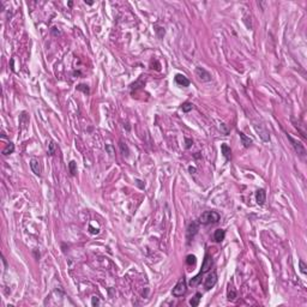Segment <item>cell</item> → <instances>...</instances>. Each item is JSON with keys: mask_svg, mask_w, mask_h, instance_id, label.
Returning <instances> with one entry per match:
<instances>
[{"mask_svg": "<svg viewBox=\"0 0 307 307\" xmlns=\"http://www.w3.org/2000/svg\"><path fill=\"white\" fill-rule=\"evenodd\" d=\"M212 265H214V260H212V258H211L209 254H206V255H205V258H204L203 264H202L200 272H202V274H206V272H209V271L211 270Z\"/></svg>", "mask_w": 307, "mask_h": 307, "instance_id": "cell-5", "label": "cell"}, {"mask_svg": "<svg viewBox=\"0 0 307 307\" xmlns=\"http://www.w3.org/2000/svg\"><path fill=\"white\" fill-rule=\"evenodd\" d=\"M55 154V145H54V143L53 142H51L49 143V155H54Z\"/></svg>", "mask_w": 307, "mask_h": 307, "instance_id": "cell-26", "label": "cell"}, {"mask_svg": "<svg viewBox=\"0 0 307 307\" xmlns=\"http://www.w3.org/2000/svg\"><path fill=\"white\" fill-rule=\"evenodd\" d=\"M68 168H70V173H71V175H76L77 169H76V162H74V161H71V162L68 163Z\"/></svg>", "mask_w": 307, "mask_h": 307, "instance_id": "cell-21", "label": "cell"}, {"mask_svg": "<svg viewBox=\"0 0 307 307\" xmlns=\"http://www.w3.org/2000/svg\"><path fill=\"white\" fill-rule=\"evenodd\" d=\"M200 297H202V294H200V293H197V294L190 300V305H191L192 307H197V306L199 305V302H200Z\"/></svg>", "mask_w": 307, "mask_h": 307, "instance_id": "cell-15", "label": "cell"}, {"mask_svg": "<svg viewBox=\"0 0 307 307\" xmlns=\"http://www.w3.org/2000/svg\"><path fill=\"white\" fill-rule=\"evenodd\" d=\"M255 200L259 205H264L267 202V192L264 188H259L255 192Z\"/></svg>", "mask_w": 307, "mask_h": 307, "instance_id": "cell-7", "label": "cell"}, {"mask_svg": "<svg viewBox=\"0 0 307 307\" xmlns=\"http://www.w3.org/2000/svg\"><path fill=\"white\" fill-rule=\"evenodd\" d=\"M198 229H199V226H198V223L197 222H192L190 226H188V228H187V236H188V239L192 236H194V234H197V232H198Z\"/></svg>", "mask_w": 307, "mask_h": 307, "instance_id": "cell-11", "label": "cell"}, {"mask_svg": "<svg viewBox=\"0 0 307 307\" xmlns=\"http://www.w3.org/2000/svg\"><path fill=\"white\" fill-rule=\"evenodd\" d=\"M255 130L259 132V135H260V137L263 138V141H265V142H268L270 138H269V132L267 131V128L264 127V125H255Z\"/></svg>", "mask_w": 307, "mask_h": 307, "instance_id": "cell-10", "label": "cell"}, {"mask_svg": "<svg viewBox=\"0 0 307 307\" xmlns=\"http://www.w3.org/2000/svg\"><path fill=\"white\" fill-rule=\"evenodd\" d=\"M185 141H186V148H187V149H190V148H191V145L193 144V141H192V139H188V138H186Z\"/></svg>", "mask_w": 307, "mask_h": 307, "instance_id": "cell-27", "label": "cell"}, {"mask_svg": "<svg viewBox=\"0 0 307 307\" xmlns=\"http://www.w3.org/2000/svg\"><path fill=\"white\" fill-rule=\"evenodd\" d=\"M30 168L31 170L34 172L35 175H41V166H40V162L37 158H31L30 160Z\"/></svg>", "mask_w": 307, "mask_h": 307, "instance_id": "cell-9", "label": "cell"}, {"mask_svg": "<svg viewBox=\"0 0 307 307\" xmlns=\"http://www.w3.org/2000/svg\"><path fill=\"white\" fill-rule=\"evenodd\" d=\"M225 236H226V232H225L223 229H217V230H215V233H214V240H215L216 242L223 241V240H225Z\"/></svg>", "mask_w": 307, "mask_h": 307, "instance_id": "cell-12", "label": "cell"}, {"mask_svg": "<svg viewBox=\"0 0 307 307\" xmlns=\"http://www.w3.org/2000/svg\"><path fill=\"white\" fill-rule=\"evenodd\" d=\"M175 83H177L178 85H180V86H184V88H187L190 85V80L187 79V77H185L181 73L175 74Z\"/></svg>", "mask_w": 307, "mask_h": 307, "instance_id": "cell-8", "label": "cell"}, {"mask_svg": "<svg viewBox=\"0 0 307 307\" xmlns=\"http://www.w3.org/2000/svg\"><path fill=\"white\" fill-rule=\"evenodd\" d=\"M181 109H183V112L188 113V112H191V110L193 109V105L190 103V102H185V103L181 106Z\"/></svg>", "mask_w": 307, "mask_h": 307, "instance_id": "cell-19", "label": "cell"}, {"mask_svg": "<svg viewBox=\"0 0 307 307\" xmlns=\"http://www.w3.org/2000/svg\"><path fill=\"white\" fill-rule=\"evenodd\" d=\"M186 290H187V283H186V278L183 276V277L178 281V283L175 284V287L173 288L172 294H173V296H175V297H179V296L185 295Z\"/></svg>", "mask_w": 307, "mask_h": 307, "instance_id": "cell-2", "label": "cell"}, {"mask_svg": "<svg viewBox=\"0 0 307 307\" xmlns=\"http://www.w3.org/2000/svg\"><path fill=\"white\" fill-rule=\"evenodd\" d=\"M229 288H230V287H229ZM227 296H228V300H232V301H233V300H235V297H236V293H235V290L230 288V289L228 290Z\"/></svg>", "mask_w": 307, "mask_h": 307, "instance_id": "cell-22", "label": "cell"}, {"mask_svg": "<svg viewBox=\"0 0 307 307\" xmlns=\"http://www.w3.org/2000/svg\"><path fill=\"white\" fill-rule=\"evenodd\" d=\"M106 150L108 151V154H109L110 156H114L115 151H114V149H113V147H112L110 144H107V145H106Z\"/></svg>", "mask_w": 307, "mask_h": 307, "instance_id": "cell-25", "label": "cell"}, {"mask_svg": "<svg viewBox=\"0 0 307 307\" xmlns=\"http://www.w3.org/2000/svg\"><path fill=\"white\" fill-rule=\"evenodd\" d=\"M77 89H78V90H82L84 94H89V88H88V85L79 84V85L77 86Z\"/></svg>", "mask_w": 307, "mask_h": 307, "instance_id": "cell-23", "label": "cell"}, {"mask_svg": "<svg viewBox=\"0 0 307 307\" xmlns=\"http://www.w3.org/2000/svg\"><path fill=\"white\" fill-rule=\"evenodd\" d=\"M299 265H300V271L303 274V275H306L307 274V267H306V264L302 261V260H300L299 261Z\"/></svg>", "mask_w": 307, "mask_h": 307, "instance_id": "cell-24", "label": "cell"}, {"mask_svg": "<svg viewBox=\"0 0 307 307\" xmlns=\"http://www.w3.org/2000/svg\"><path fill=\"white\" fill-rule=\"evenodd\" d=\"M196 73L198 76V78L202 80V82H209L211 80V76L208 71H205L203 67H197L196 68Z\"/></svg>", "mask_w": 307, "mask_h": 307, "instance_id": "cell-6", "label": "cell"}, {"mask_svg": "<svg viewBox=\"0 0 307 307\" xmlns=\"http://www.w3.org/2000/svg\"><path fill=\"white\" fill-rule=\"evenodd\" d=\"M220 221V215L218 212L211 210V211H205L200 215L199 217V223L202 225H211V223H217Z\"/></svg>", "mask_w": 307, "mask_h": 307, "instance_id": "cell-1", "label": "cell"}, {"mask_svg": "<svg viewBox=\"0 0 307 307\" xmlns=\"http://www.w3.org/2000/svg\"><path fill=\"white\" fill-rule=\"evenodd\" d=\"M220 128H221V130L223 131V133H225L226 136L228 135V130L226 128V125H225V124H221V127H220Z\"/></svg>", "mask_w": 307, "mask_h": 307, "instance_id": "cell-28", "label": "cell"}, {"mask_svg": "<svg viewBox=\"0 0 307 307\" xmlns=\"http://www.w3.org/2000/svg\"><path fill=\"white\" fill-rule=\"evenodd\" d=\"M216 282H217V274L215 271H212L211 274H209L206 276V278L204 281V288L206 290H209V289H211L216 284Z\"/></svg>", "mask_w": 307, "mask_h": 307, "instance_id": "cell-4", "label": "cell"}, {"mask_svg": "<svg viewBox=\"0 0 307 307\" xmlns=\"http://www.w3.org/2000/svg\"><path fill=\"white\" fill-rule=\"evenodd\" d=\"M239 136H240L241 143L244 144V147H245V148H248V147L252 144V139H251V138H248V137H246V135H245V133L240 132V133H239Z\"/></svg>", "mask_w": 307, "mask_h": 307, "instance_id": "cell-14", "label": "cell"}, {"mask_svg": "<svg viewBox=\"0 0 307 307\" xmlns=\"http://www.w3.org/2000/svg\"><path fill=\"white\" fill-rule=\"evenodd\" d=\"M202 275H203V274H202V272H199L197 276H194L193 278H191V280H190V286H192V287H193V286H197V284L200 282V277H202Z\"/></svg>", "mask_w": 307, "mask_h": 307, "instance_id": "cell-17", "label": "cell"}, {"mask_svg": "<svg viewBox=\"0 0 307 307\" xmlns=\"http://www.w3.org/2000/svg\"><path fill=\"white\" fill-rule=\"evenodd\" d=\"M15 151V144L13 143H9L7 145H6V148L3 150V155H10V154H12Z\"/></svg>", "mask_w": 307, "mask_h": 307, "instance_id": "cell-16", "label": "cell"}, {"mask_svg": "<svg viewBox=\"0 0 307 307\" xmlns=\"http://www.w3.org/2000/svg\"><path fill=\"white\" fill-rule=\"evenodd\" d=\"M188 170H190L191 173H194V172H196V168H194V167H190V168H188Z\"/></svg>", "mask_w": 307, "mask_h": 307, "instance_id": "cell-30", "label": "cell"}, {"mask_svg": "<svg viewBox=\"0 0 307 307\" xmlns=\"http://www.w3.org/2000/svg\"><path fill=\"white\" fill-rule=\"evenodd\" d=\"M221 151H222V154H223V156L226 157L227 161H229L232 158V150H230V147H228L227 144L221 145Z\"/></svg>", "mask_w": 307, "mask_h": 307, "instance_id": "cell-13", "label": "cell"}, {"mask_svg": "<svg viewBox=\"0 0 307 307\" xmlns=\"http://www.w3.org/2000/svg\"><path fill=\"white\" fill-rule=\"evenodd\" d=\"M287 137H288V139L290 141V143H292V145H293V148H294L295 152H296L297 155H300V156H305V155H306V150H305L303 145H302L299 141L294 139L290 135H287Z\"/></svg>", "mask_w": 307, "mask_h": 307, "instance_id": "cell-3", "label": "cell"}, {"mask_svg": "<svg viewBox=\"0 0 307 307\" xmlns=\"http://www.w3.org/2000/svg\"><path fill=\"white\" fill-rule=\"evenodd\" d=\"M120 149H121V152H122V155H125V156H128V154H130V151H128V148H127V145L124 143V142H120Z\"/></svg>", "mask_w": 307, "mask_h": 307, "instance_id": "cell-20", "label": "cell"}, {"mask_svg": "<svg viewBox=\"0 0 307 307\" xmlns=\"http://www.w3.org/2000/svg\"><path fill=\"white\" fill-rule=\"evenodd\" d=\"M196 261H197V259H196V255H193V254H190V255H187L186 257V264L187 265H194L196 264Z\"/></svg>", "mask_w": 307, "mask_h": 307, "instance_id": "cell-18", "label": "cell"}, {"mask_svg": "<svg viewBox=\"0 0 307 307\" xmlns=\"http://www.w3.org/2000/svg\"><path fill=\"white\" fill-rule=\"evenodd\" d=\"M99 303H100L99 299H97L96 296H94V297H93V306H95V305H99Z\"/></svg>", "mask_w": 307, "mask_h": 307, "instance_id": "cell-29", "label": "cell"}]
</instances>
